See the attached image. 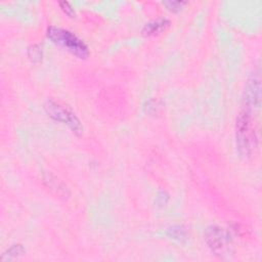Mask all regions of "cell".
<instances>
[{
    "label": "cell",
    "instance_id": "3957f363",
    "mask_svg": "<svg viewBox=\"0 0 262 262\" xmlns=\"http://www.w3.org/2000/svg\"><path fill=\"white\" fill-rule=\"evenodd\" d=\"M44 110L49 117L67 125L73 132L77 134H81L83 132V127L78 117L70 108L62 105L61 103L52 99H48L44 104Z\"/></svg>",
    "mask_w": 262,
    "mask_h": 262
},
{
    "label": "cell",
    "instance_id": "30bf717a",
    "mask_svg": "<svg viewBox=\"0 0 262 262\" xmlns=\"http://www.w3.org/2000/svg\"><path fill=\"white\" fill-rule=\"evenodd\" d=\"M28 57L33 62H39L42 59V50L39 45L33 44L28 48Z\"/></svg>",
    "mask_w": 262,
    "mask_h": 262
},
{
    "label": "cell",
    "instance_id": "ba28073f",
    "mask_svg": "<svg viewBox=\"0 0 262 262\" xmlns=\"http://www.w3.org/2000/svg\"><path fill=\"white\" fill-rule=\"evenodd\" d=\"M167 234L169 237L182 242L187 238V231L183 225H173L168 228Z\"/></svg>",
    "mask_w": 262,
    "mask_h": 262
},
{
    "label": "cell",
    "instance_id": "52a82bcc",
    "mask_svg": "<svg viewBox=\"0 0 262 262\" xmlns=\"http://www.w3.org/2000/svg\"><path fill=\"white\" fill-rule=\"evenodd\" d=\"M44 182L50 189L54 190L57 195L63 196V198H67L69 195L67 186L60 180H58L56 177H54L53 175L46 174L44 176Z\"/></svg>",
    "mask_w": 262,
    "mask_h": 262
},
{
    "label": "cell",
    "instance_id": "7c38bea8",
    "mask_svg": "<svg viewBox=\"0 0 262 262\" xmlns=\"http://www.w3.org/2000/svg\"><path fill=\"white\" fill-rule=\"evenodd\" d=\"M58 4H59L60 8L64 11V13H66V14H68V15H69V16H71V17H73V16L75 15L74 8L70 5V3H69V2H67V1H60Z\"/></svg>",
    "mask_w": 262,
    "mask_h": 262
},
{
    "label": "cell",
    "instance_id": "8fae6325",
    "mask_svg": "<svg viewBox=\"0 0 262 262\" xmlns=\"http://www.w3.org/2000/svg\"><path fill=\"white\" fill-rule=\"evenodd\" d=\"M163 4L170 10L173 12H177L179 10H181L184 5H186L185 1H180V0H170V1H164Z\"/></svg>",
    "mask_w": 262,
    "mask_h": 262
},
{
    "label": "cell",
    "instance_id": "277c9868",
    "mask_svg": "<svg viewBox=\"0 0 262 262\" xmlns=\"http://www.w3.org/2000/svg\"><path fill=\"white\" fill-rule=\"evenodd\" d=\"M205 241L210 250L217 256L227 255L231 247L229 233L222 227L210 225L205 229Z\"/></svg>",
    "mask_w": 262,
    "mask_h": 262
},
{
    "label": "cell",
    "instance_id": "9c48e42d",
    "mask_svg": "<svg viewBox=\"0 0 262 262\" xmlns=\"http://www.w3.org/2000/svg\"><path fill=\"white\" fill-rule=\"evenodd\" d=\"M25 253V249L21 245L16 244L11 246L9 249H7L1 256L2 261H10L13 259H16L17 257L21 256Z\"/></svg>",
    "mask_w": 262,
    "mask_h": 262
},
{
    "label": "cell",
    "instance_id": "7a4b0ae2",
    "mask_svg": "<svg viewBox=\"0 0 262 262\" xmlns=\"http://www.w3.org/2000/svg\"><path fill=\"white\" fill-rule=\"evenodd\" d=\"M47 36L53 43L61 46L80 58H85L89 55L87 45L74 33L68 30L50 26L47 29Z\"/></svg>",
    "mask_w": 262,
    "mask_h": 262
},
{
    "label": "cell",
    "instance_id": "6da1fadb",
    "mask_svg": "<svg viewBox=\"0 0 262 262\" xmlns=\"http://www.w3.org/2000/svg\"><path fill=\"white\" fill-rule=\"evenodd\" d=\"M235 142L239 156L250 158L258 145V137L251 119V112L244 108L236 118Z\"/></svg>",
    "mask_w": 262,
    "mask_h": 262
},
{
    "label": "cell",
    "instance_id": "8992f818",
    "mask_svg": "<svg viewBox=\"0 0 262 262\" xmlns=\"http://www.w3.org/2000/svg\"><path fill=\"white\" fill-rule=\"evenodd\" d=\"M170 26V20L165 17H158L145 24L141 30L144 36H155L164 32Z\"/></svg>",
    "mask_w": 262,
    "mask_h": 262
},
{
    "label": "cell",
    "instance_id": "5b68a950",
    "mask_svg": "<svg viewBox=\"0 0 262 262\" xmlns=\"http://www.w3.org/2000/svg\"><path fill=\"white\" fill-rule=\"evenodd\" d=\"M245 108L252 111L258 108L261 103V77L259 70L254 72L248 79L244 91Z\"/></svg>",
    "mask_w": 262,
    "mask_h": 262
}]
</instances>
